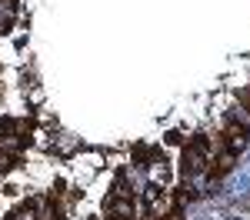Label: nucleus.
Returning a JSON list of instances; mask_svg holds the SVG:
<instances>
[{
    "label": "nucleus",
    "instance_id": "nucleus-7",
    "mask_svg": "<svg viewBox=\"0 0 250 220\" xmlns=\"http://www.w3.org/2000/svg\"><path fill=\"white\" fill-rule=\"evenodd\" d=\"M240 103H244V107H247V110H250V87H247V90H244V94H240Z\"/></svg>",
    "mask_w": 250,
    "mask_h": 220
},
{
    "label": "nucleus",
    "instance_id": "nucleus-5",
    "mask_svg": "<svg viewBox=\"0 0 250 220\" xmlns=\"http://www.w3.org/2000/svg\"><path fill=\"white\" fill-rule=\"evenodd\" d=\"M37 210H40L37 200H27V203L17 210V220H37Z\"/></svg>",
    "mask_w": 250,
    "mask_h": 220
},
{
    "label": "nucleus",
    "instance_id": "nucleus-1",
    "mask_svg": "<svg viewBox=\"0 0 250 220\" xmlns=\"http://www.w3.org/2000/svg\"><path fill=\"white\" fill-rule=\"evenodd\" d=\"M207 163H210V143L204 137L190 140L187 147H184V174L193 177V174H204L207 170Z\"/></svg>",
    "mask_w": 250,
    "mask_h": 220
},
{
    "label": "nucleus",
    "instance_id": "nucleus-3",
    "mask_svg": "<svg viewBox=\"0 0 250 220\" xmlns=\"http://www.w3.org/2000/svg\"><path fill=\"white\" fill-rule=\"evenodd\" d=\"M144 203H147V214H150V217H157V214L164 210V203H167V197H164V190H160L157 183H150V187L144 190Z\"/></svg>",
    "mask_w": 250,
    "mask_h": 220
},
{
    "label": "nucleus",
    "instance_id": "nucleus-2",
    "mask_svg": "<svg viewBox=\"0 0 250 220\" xmlns=\"http://www.w3.org/2000/svg\"><path fill=\"white\" fill-rule=\"evenodd\" d=\"M224 140H227V150H233V154H237V150H240V147L250 140V130L244 127V123L230 120V123L224 127Z\"/></svg>",
    "mask_w": 250,
    "mask_h": 220
},
{
    "label": "nucleus",
    "instance_id": "nucleus-4",
    "mask_svg": "<svg viewBox=\"0 0 250 220\" xmlns=\"http://www.w3.org/2000/svg\"><path fill=\"white\" fill-rule=\"evenodd\" d=\"M230 167H233V150H224V154L210 163V180H220L224 174H230Z\"/></svg>",
    "mask_w": 250,
    "mask_h": 220
},
{
    "label": "nucleus",
    "instance_id": "nucleus-6",
    "mask_svg": "<svg viewBox=\"0 0 250 220\" xmlns=\"http://www.w3.org/2000/svg\"><path fill=\"white\" fill-rule=\"evenodd\" d=\"M14 163H17V154L14 150H0V174H7Z\"/></svg>",
    "mask_w": 250,
    "mask_h": 220
}]
</instances>
